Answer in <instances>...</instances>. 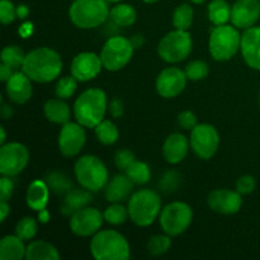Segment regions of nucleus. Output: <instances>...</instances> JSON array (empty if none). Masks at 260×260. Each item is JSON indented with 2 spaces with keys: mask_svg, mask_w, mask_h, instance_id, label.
Masks as SVG:
<instances>
[{
  "mask_svg": "<svg viewBox=\"0 0 260 260\" xmlns=\"http://www.w3.org/2000/svg\"><path fill=\"white\" fill-rule=\"evenodd\" d=\"M22 71L36 83H51L60 76L62 71V60L52 48L38 47L25 55Z\"/></svg>",
  "mask_w": 260,
  "mask_h": 260,
  "instance_id": "nucleus-1",
  "label": "nucleus"
},
{
  "mask_svg": "<svg viewBox=\"0 0 260 260\" xmlns=\"http://www.w3.org/2000/svg\"><path fill=\"white\" fill-rule=\"evenodd\" d=\"M107 112V95L102 89L84 90L74 103V116L78 123L86 128H95Z\"/></svg>",
  "mask_w": 260,
  "mask_h": 260,
  "instance_id": "nucleus-2",
  "label": "nucleus"
},
{
  "mask_svg": "<svg viewBox=\"0 0 260 260\" xmlns=\"http://www.w3.org/2000/svg\"><path fill=\"white\" fill-rule=\"evenodd\" d=\"M128 215L132 222L141 228L152 225L161 212L160 196L152 189H140L128 198Z\"/></svg>",
  "mask_w": 260,
  "mask_h": 260,
  "instance_id": "nucleus-3",
  "label": "nucleus"
},
{
  "mask_svg": "<svg viewBox=\"0 0 260 260\" xmlns=\"http://www.w3.org/2000/svg\"><path fill=\"white\" fill-rule=\"evenodd\" d=\"M90 253L96 260H127L131 255L128 241L114 230L98 231L90 241Z\"/></svg>",
  "mask_w": 260,
  "mask_h": 260,
  "instance_id": "nucleus-4",
  "label": "nucleus"
},
{
  "mask_svg": "<svg viewBox=\"0 0 260 260\" xmlns=\"http://www.w3.org/2000/svg\"><path fill=\"white\" fill-rule=\"evenodd\" d=\"M109 12L111 9L106 0H74L69 9V17L75 27L93 29L108 19Z\"/></svg>",
  "mask_w": 260,
  "mask_h": 260,
  "instance_id": "nucleus-5",
  "label": "nucleus"
},
{
  "mask_svg": "<svg viewBox=\"0 0 260 260\" xmlns=\"http://www.w3.org/2000/svg\"><path fill=\"white\" fill-rule=\"evenodd\" d=\"M79 184L90 192H99L108 183V170L99 157L84 155L79 157L74 167Z\"/></svg>",
  "mask_w": 260,
  "mask_h": 260,
  "instance_id": "nucleus-6",
  "label": "nucleus"
},
{
  "mask_svg": "<svg viewBox=\"0 0 260 260\" xmlns=\"http://www.w3.org/2000/svg\"><path fill=\"white\" fill-rule=\"evenodd\" d=\"M241 35L235 25H216L211 30L208 50L216 61H229L240 50Z\"/></svg>",
  "mask_w": 260,
  "mask_h": 260,
  "instance_id": "nucleus-7",
  "label": "nucleus"
},
{
  "mask_svg": "<svg viewBox=\"0 0 260 260\" xmlns=\"http://www.w3.org/2000/svg\"><path fill=\"white\" fill-rule=\"evenodd\" d=\"M192 37L188 30L175 29L165 35L157 45L160 58L168 63H177L185 60L192 52Z\"/></svg>",
  "mask_w": 260,
  "mask_h": 260,
  "instance_id": "nucleus-8",
  "label": "nucleus"
},
{
  "mask_svg": "<svg viewBox=\"0 0 260 260\" xmlns=\"http://www.w3.org/2000/svg\"><path fill=\"white\" fill-rule=\"evenodd\" d=\"M134 52L135 47L131 40L122 36H114L106 41L99 56L106 70L118 71L131 61Z\"/></svg>",
  "mask_w": 260,
  "mask_h": 260,
  "instance_id": "nucleus-9",
  "label": "nucleus"
},
{
  "mask_svg": "<svg viewBox=\"0 0 260 260\" xmlns=\"http://www.w3.org/2000/svg\"><path fill=\"white\" fill-rule=\"evenodd\" d=\"M193 221V210L184 202H172L165 206L159 216L162 231L169 236H179Z\"/></svg>",
  "mask_w": 260,
  "mask_h": 260,
  "instance_id": "nucleus-10",
  "label": "nucleus"
},
{
  "mask_svg": "<svg viewBox=\"0 0 260 260\" xmlns=\"http://www.w3.org/2000/svg\"><path fill=\"white\" fill-rule=\"evenodd\" d=\"M189 142L193 152L200 159L208 160L217 151L220 145V135L212 124H197L190 132Z\"/></svg>",
  "mask_w": 260,
  "mask_h": 260,
  "instance_id": "nucleus-11",
  "label": "nucleus"
},
{
  "mask_svg": "<svg viewBox=\"0 0 260 260\" xmlns=\"http://www.w3.org/2000/svg\"><path fill=\"white\" fill-rule=\"evenodd\" d=\"M29 161V151L19 142L2 145L0 149V173L5 177H15L24 170Z\"/></svg>",
  "mask_w": 260,
  "mask_h": 260,
  "instance_id": "nucleus-12",
  "label": "nucleus"
},
{
  "mask_svg": "<svg viewBox=\"0 0 260 260\" xmlns=\"http://www.w3.org/2000/svg\"><path fill=\"white\" fill-rule=\"evenodd\" d=\"M104 215H102L101 211L88 206L71 215L69 225L76 236L88 238V236H94L101 230Z\"/></svg>",
  "mask_w": 260,
  "mask_h": 260,
  "instance_id": "nucleus-13",
  "label": "nucleus"
},
{
  "mask_svg": "<svg viewBox=\"0 0 260 260\" xmlns=\"http://www.w3.org/2000/svg\"><path fill=\"white\" fill-rule=\"evenodd\" d=\"M86 141L84 126L78 122H68L62 124L58 134V150L65 157H74L83 150Z\"/></svg>",
  "mask_w": 260,
  "mask_h": 260,
  "instance_id": "nucleus-14",
  "label": "nucleus"
},
{
  "mask_svg": "<svg viewBox=\"0 0 260 260\" xmlns=\"http://www.w3.org/2000/svg\"><path fill=\"white\" fill-rule=\"evenodd\" d=\"M187 80L188 78L185 75V71L172 66V68H167L160 71L155 85H156L159 95H161L162 98L170 99L183 93L185 85H187Z\"/></svg>",
  "mask_w": 260,
  "mask_h": 260,
  "instance_id": "nucleus-15",
  "label": "nucleus"
},
{
  "mask_svg": "<svg viewBox=\"0 0 260 260\" xmlns=\"http://www.w3.org/2000/svg\"><path fill=\"white\" fill-rule=\"evenodd\" d=\"M103 62L94 52L78 53L71 61V75L78 81H90L101 74Z\"/></svg>",
  "mask_w": 260,
  "mask_h": 260,
  "instance_id": "nucleus-16",
  "label": "nucleus"
},
{
  "mask_svg": "<svg viewBox=\"0 0 260 260\" xmlns=\"http://www.w3.org/2000/svg\"><path fill=\"white\" fill-rule=\"evenodd\" d=\"M208 207L221 215H234L240 211L243 197L238 190L216 189L208 194Z\"/></svg>",
  "mask_w": 260,
  "mask_h": 260,
  "instance_id": "nucleus-17",
  "label": "nucleus"
},
{
  "mask_svg": "<svg viewBox=\"0 0 260 260\" xmlns=\"http://www.w3.org/2000/svg\"><path fill=\"white\" fill-rule=\"evenodd\" d=\"M260 18L259 0H236L231 7V23L238 29L253 27Z\"/></svg>",
  "mask_w": 260,
  "mask_h": 260,
  "instance_id": "nucleus-18",
  "label": "nucleus"
},
{
  "mask_svg": "<svg viewBox=\"0 0 260 260\" xmlns=\"http://www.w3.org/2000/svg\"><path fill=\"white\" fill-rule=\"evenodd\" d=\"M240 50L246 65L254 70H260V27L253 25L244 29Z\"/></svg>",
  "mask_w": 260,
  "mask_h": 260,
  "instance_id": "nucleus-19",
  "label": "nucleus"
},
{
  "mask_svg": "<svg viewBox=\"0 0 260 260\" xmlns=\"http://www.w3.org/2000/svg\"><path fill=\"white\" fill-rule=\"evenodd\" d=\"M24 71L13 73V75L5 81V91L13 103L24 104L30 99L33 93L32 83Z\"/></svg>",
  "mask_w": 260,
  "mask_h": 260,
  "instance_id": "nucleus-20",
  "label": "nucleus"
},
{
  "mask_svg": "<svg viewBox=\"0 0 260 260\" xmlns=\"http://www.w3.org/2000/svg\"><path fill=\"white\" fill-rule=\"evenodd\" d=\"M134 182L126 174H117L104 187V197L111 203H121L131 197Z\"/></svg>",
  "mask_w": 260,
  "mask_h": 260,
  "instance_id": "nucleus-21",
  "label": "nucleus"
},
{
  "mask_svg": "<svg viewBox=\"0 0 260 260\" xmlns=\"http://www.w3.org/2000/svg\"><path fill=\"white\" fill-rule=\"evenodd\" d=\"M187 137L182 134H172L167 137L162 145V155L169 164H179L185 159L189 149Z\"/></svg>",
  "mask_w": 260,
  "mask_h": 260,
  "instance_id": "nucleus-22",
  "label": "nucleus"
},
{
  "mask_svg": "<svg viewBox=\"0 0 260 260\" xmlns=\"http://www.w3.org/2000/svg\"><path fill=\"white\" fill-rule=\"evenodd\" d=\"M48 198H50V188L46 180L36 179L28 185L25 202L30 210L37 211V212L45 210L47 207Z\"/></svg>",
  "mask_w": 260,
  "mask_h": 260,
  "instance_id": "nucleus-23",
  "label": "nucleus"
},
{
  "mask_svg": "<svg viewBox=\"0 0 260 260\" xmlns=\"http://www.w3.org/2000/svg\"><path fill=\"white\" fill-rule=\"evenodd\" d=\"M91 201H93V196H91L90 190L85 189V188L84 189H71L68 194H65L60 211L63 216L70 217L76 211L88 207Z\"/></svg>",
  "mask_w": 260,
  "mask_h": 260,
  "instance_id": "nucleus-24",
  "label": "nucleus"
},
{
  "mask_svg": "<svg viewBox=\"0 0 260 260\" xmlns=\"http://www.w3.org/2000/svg\"><path fill=\"white\" fill-rule=\"evenodd\" d=\"M43 111H45L46 118L52 123L65 124L70 122V107L66 102H63V99H50L45 103Z\"/></svg>",
  "mask_w": 260,
  "mask_h": 260,
  "instance_id": "nucleus-25",
  "label": "nucleus"
},
{
  "mask_svg": "<svg viewBox=\"0 0 260 260\" xmlns=\"http://www.w3.org/2000/svg\"><path fill=\"white\" fill-rule=\"evenodd\" d=\"M27 248L23 240L17 235H7L0 240V259L20 260L25 258Z\"/></svg>",
  "mask_w": 260,
  "mask_h": 260,
  "instance_id": "nucleus-26",
  "label": "nucleus"
},
{
  "mask_svg": "<svg viewBox=\"0 0 260 260\" xmlns=\"http://www.w3.org/2000/svg\"><path fill=\"white\" fill-rule=\"evenodd\" d=\"M27 260H58L60 254L52 244L43 240L32 241L25 250Z\"/></svg>",
  "mask_w": 260,
  "mask_h": 260,
  "instance_id": "nucleus-27",
  "label": "nucleus"
},
{
  "mask_svg": "<svg viewBox=\"0 0 260 260\" xmlns=\"http://www.w3.org/2000/svg\"><path fill=\"white\" fill-rule=\"evenodd\" d=\"M109 18L118 27H129L136 22L137 13L129 4H117L109 12Z\"/></svg>",
  "mask_w": 260,
  "mask_h": 260,
  "instance_id": "nucleus-28",
  "label": "nucleus"
},
{
  "mask_svg": "<svg viewBox=\"0 0 260 260\" xmlns=\"http://www.w3.org/2000/svg\"><path fill=\"white\" fill-rule=\"evenodd\" d=\"M208 19L212 24L222 25L231 19V7L226 0H213L208 5Z\"/></svg>",
  "mask_w": 260,
  "mask_h": 260,
  "instance_id": "nucleus-29",
  "label": "nucleus"
},
{
  "mask_svg": "<svg viewBox=\"0 0 260 260\" xmlns=\"http://www.w3.org/2000/svg\"><path fill=\"white\" fill-rule=\"evenodd\" d=\"M46 183L51 192L57 196H65L73 189V182L62 172H51L46 175Z\"/></svg>",
  "mask_w": 260,
  "mask_h": 260,
  "instance_id": "nucleus-30",
  "label": "nucleus"
},
{
  "mask_svg": "<svg viewBox=\"0 0 260 260\" xmlns=\"http://www.w3.org/2000/svg\"><path fill=\"white\" fill-rule=\"evenodd\" d=\"M193 18H194V10L189 4H180L175 8L173 13V24L175 29L188 30L192 27Z\"/></svg>",
  "mask_w": 260,
  "mask_h": 260,
  "instance_id": "nucleus-31",
  "label": "nucleus"
},
{
  "mask_svg": "<svg viewBox=\"0 0 260 260\" xmlns=\"http://www.w3.org/2000/svg\"><path fill=\"white\" fill-rule=\"evenodd\" d=\"M124 174L134 182V184L137 185L146 184V183H149L150 179H151V172H150L149 165L144 161H137V160H135V161L127 168Z\"/></svg>",
  "mask_w": 260,
  "mask_h": 260,
  "instance_id": "nucleus-32",
  "label": "nucleus"
},
{
  "mask_svg": "<svg viewBox=\"0 0 260 260\" xmlns=\"http://www.w3.org/2000/svg\"><path fill=\"white\" fill-rule=\"evenodd\" d=\"M94 131H95V136L98 141L103 145L116 144L119 137V131L116 124L111 121H107V119H103L94 128Z\"/></svg>",
  "mask_w": 260,
  "mask_h": 260,
  "instance_id": "nucleus-33",
  "label": "nucleus"
},
{
  "mask_svg": "<svg viewBox=\"0 0 260 260\" xmlns=\"http://www.w3.org/2000/svg\"><path fill=\"white\" fill-rule=\"evenodd\" d=\"M24 58L25 55L23 52V50L15 45L7 46L2 51V62L10 66L12 69L22 68L23 62H24Z\"/></svg>",
  "mask_w": 260,
  "mask_h": 260,
  "instance_id": "nucleus-34",
  "label": "nucleus"
},
{
  "mask_svg": "<svg viewBox=\"0 0 260 260\" xmlns=\"http://www.w3.org/2000/svg\"><path fill=\"white\" fill-rule=\"evenodd\" d=\"M104 220L111 225H122L127 221L129 217L128 215V208L124 207L121 203H112L109 207L106 208L104 211Z\"/></svg>",
  "mask_w": 260,
  "mask_h": 260,
  "instance_id": "nucleus-35",
  "label": "nucleus"
},
{
  "mask_svg": "<svg viewBox=\"0 0 260 260\" xmlns=\"http://www.w3.org/2000/svg\"><path fill=\"white\" fill-rule=\"evenodd\" d=\"M172 236L168 234L165 235H154L147 241V251L152 256H160L162 254L168 253V250L172 246Z\"/></svg>",
  "mask_w": 260,
  "mask_h": 260,
  "instance_id": "nucleus-36",
  "label": "nucleus"
},
{
  "mask_svg": "<svg viewBox=\"0 0 260 260\" xmlns=\"http://www.w3.org/2000/svg\"><path fill=\"white\" fill-rule=\"evenodd\" d=\"M38 230L37 221L33 217H23L15 225V235L19 236L22 240H30L36 236Z\"/></svg>",
  "mask_w": 260,
  "mask_h": 260,
  "instance_id": "nucleus-37",
  "label": "nucleus"
},
{
  "mask_svg": "<svg viewBox=\"0 0 260 260\" xmlns=\"http://www.w3.org/2000/svg\"><path fill=\"white\" fill-rule=\"evenodd\" d=\"M185 75L189 80L198 81L203 80L208 76L210 74V66L205 62V61L201 60H193L185 66Z\"/></svg>",
  "mask_w": 260,
  "mask_h": 260,
  "instance_id": "nucleus-38",
  "label": "nucleus"
},
{
  "mask_svg": "<svg viewBox=\"0 0 260 260\" xmlns=\"http://www.w3.org/2000/svg\"><path fill=\"white\" fill-rule=\"evenodd\" d=\"M76 88H78V80L73 75L65 76V78H61L56 84L55 94L57 98L69 99L74 95Z\"/></svg>",
  "mask_w": 260,
  "mask_h": 260,
  "instance_id": "nucleus-39",
  "label": "nucleus"
},
{
  "mask_svg": "<svg viewBox=\"0 0 260 260\" xmlns=\"http://www.w3.org/2000/svg\"><path fill=\"white\" fill-rule=\"evenodd\" d=\"M17 18V8L10 0H0V20L4 25L13 23Z\"/></svg>",
  "mask_w": 260,
  "mask_h": 260,
  "instance_id": "nucleus-40",
  "label": "nucleus"
},
{
  "mask_svg": "<svg viewBox=\"0 0 260 260\" xmlns=\"http://www.w3.org/2000/svg\"><path fill=\"white\" fill-rule=\"evenodd\" d=\"M135 160L136 159H135L134 152L129 151V150L127 149L118 150V151L116 152V155H114V164H116V167L118 168L119 170H123V172H126L127 168H128Z\"/></svg>",
  "mask_w": 260,
  "mask_h": 260,
  "instance_id": "nucleus-41",
  "label": "nucleus"
},
{
  "mask_svg": "<svg viewBox=\"0 0 260 260\" xmlns=\"http://www.w3.org/2000/svg\"><path fill=\"white\" fill-rule=\"evenodd\" d=\"M180 183V177L177 172H168L160 179V188L164 192H174Z\"/></svg>",
  "mask_w": 260,
  "mask_h": 260,
  "instance_id": "nucleus-42",
  "label": "nucleus"
},
{
  "mask_svg": "<svg viewBox=\"0 0 260 260\" xmlns=\"http://www.w3.org/2000/svg\"><path fill=\"white\" fill-rule=\"evenodd\" d=\"M254 189H255V179L251 175H243L236 182V190L241 196L250 194Z\"/></svg>",
  "mask_w": 260,
  "mask_h": 260,
  "instance_id": "nucleus-43",
  "label": "nucleus"
},
{
  "mask_svg": "<svg viewBox=\"0 0 260 260\" xmlns=\"http://www.w3.org/2000/svg\"><path fill=\"white\" fill-rule=\"evenodd\" d=\"M12 177H5L3 175L0 179V200L8 202L14 192V183L10 179Z\"/></svg>",
  "mask_w": 260,
  "mask_h": 260,
  "instance_id": "nucleus-44",
  "label": "nucleus"
},
{
  "mask_svg": "<svg viewBox=\"0 0 260 260\" xmlns=\"http://www.w3.org/2000/svg\"><path fill=\"white\" fill-rule=\"evenodd\" d=\"M178 124L184 129H193L198 124L197 117L190 111L180 112L179 116H178Z\"/></svg>",
  "mask_w": 260,
  "mask_h": 260,
  "instance_id": "nucleus-45",
  "label": "nucleus"
},
{
  "mask_svg": "<svg viewBox=\"0 0 260 260\" xmlns=\"http://www.w3.org/2000/svg\"><path fill=\"white\" fill-rule=\"evenodd\" d=\"M109 113L114 118H119V117L123 114V103H122L121 99L114 98L113 101L109 103Z\"/></svg>",
  "mask_w": 260,
  "mask_h": 260,
  "instance_id": "nucleus-46",
  "label": "nucleus"
},
{
  "mask_svg": "<svg viewBox=\"0 0 260 260\" xmlns=\"http://www.w3.org/2000/svg\"><path fill=\"white\" fill-rule=\"evenodd\" d=\"M12 75H13V69L10 68V66L5 65V63L2 62V65H0V80L7 81Z\"/></svg>",
  "mask_w": 260,
  "mask_h": 260,
  "instance_id": "nucleus-47",
  "label": "nucleus"
},
{
  "mask_svg": "<svg viewBox=\"0 0 260 260\" xmlns=\"http://www.w3.org/2000/svg\"><path fill=\"white\" fill-rule=\"evenodd\" d=\"M32 32H33L32 23H24V24L19 28V35L22 36L23 38L29 37V36L32 35Z\"/></svg>",
  "mask_w": 260,
  "mask_h": 260,
  "instance_id": "nucleus-48",
  "label": "nucleus"
},
{
  "mask_svg": "<svg viewBox=\"0 0 260 260\" xmlns=\"http://www.w3.org/2000/svg\"><path fill=\"white\" fill-rule=\"evenodd\" d=\"M10 213V207L9 205H8L7 202H4V201H2V203H0V218H2V222H4L5 220H7L8 215Z\"/></svg>",
  "mask_w": 260,
  "mask_h": 260,
  "instance_id": "nucleus-49",
  "label": "nucleus"
},
{
  "mask_svg": "<svg viewBox=\"0 0 260 260\" xmlns=\"http://www.w3.org/2000/svg\"><path fill=\"white\" fill-rule=\"evenodd\" d=\"M131 42H132V45H134L135 48L142 47V45H144V43H145L144 36H141V35H135L134 37L131 38Z\"/></svg>",
  "mask_w": 260,
  "mask_h": 260,
  "instance_id": "nucleus-50",
  "label": "nucleus"
},
{
  "mask_svg": "<svg viewBox=\"0 0 260 260\" xmlns=\"http://www.w3.org/2000/svg\"><path fill=\"white\" fill-rule=\"evenodd\" d=\"M28 13H29V9L25 5H19L17 8V18H20V19H24V18L28 17Z\"/></svg>",
  "mask_w": 260,
  "mask_h": 260,
  "instance_id": "nucleus-51",
  "label": "nucleus"
},
{
  "mask_svg": "<svg viewBox=\"0 0 260 260\" xmlns=\"http://www.w3.org/2000/svg\"><path fill=\"white\" fill-rule=\"evenodd\" d=\"M38 220H40L41 223H47L48 220H50V212L47 210H42L38 212Z\"/></svg>",
  "mask_w": 260,
  "mask_h": 260,
  "instance_id": "nucleus-52",
  "label": "nucleus"
},
{
  "mask_svg": "<svg viewBox=\"0 0 260 260\" xmlns=\"http://www.w3.org/2000/svg\"><path fill=\"white\" fill-rule=\"evenodd\" d=\"M12 114H13V109L10 108L9 106H7V104H3V108H2L3 118H5V119L10 118V117H12Z\"/></svg>",
  "mask_w": 260,
  "mask_h": 260,
  "instance_id": "nucleus-53",
  "label": "nucleus"
},
{
  "mask_svg": "<svg viewBox=\"0 0 260 260\" xmlns=\"http://www.w3.org/2000/svg\"><path fill=\"white\" fill-rule=\"evenodd\" d=\"M0 131H2V139H0V144L4 145L5 144V140H7V134H5L4 127H0Z\"/></svg>",
  "mask_w": 260,
  "mask_h": 260,
  "instance_id": "nucleus-54",
  "label": "nucleus"
},
{
  "mask_svg": "<svg viewBox=\"0 0 260 260\" xmlns=\"http://www.w3.org/2000/svg\"><path fill=\"white\" fill-rule=\"evenodd\" d=\"M144 3H147V4H154V3L160 2V0H142Z\"/></svg>",
  "mask_w": 260,
  "mask_h": 260,
  "instance_id": "nucleus-55",
  "label": "nucleus"
},
{
  "mask_svg": "<svg viewBox=\"0 0 260 260\" xmlns=\"http://www.w3.org/2000/svg\"><path fill=\"white\" fill-rule=\"evenodd\" d=\"M190 2H192L193 4H202V3H205L206 0H190Z\"/></svg>",
  "mask_w": 260,
  "mask_h": 260,
  "instance_id": "nucleus-56",
  "label": "nucleus"
},
{
  "mask_svg": "<svg viewBox=\"0 0 260 260\" xmlns=\"http://www.w3.org/2000/svg\"><path fill=\"white\" fill-rule=\"evenodd\" d=\"M107 3H119V2H122V0H106Z\"/></svg>",
  "mask_w": 260,
  "mask_h": 260,
  "instance_id": "nucleus-57",
  "label": "nucleus"
},
{
  "mask_svg": "<svg viewBox=\"0 0 260 260\" xmlns=\"http://www.w3.org/2000/svg\"><path fill=\"white\" fill-rule=\"evenodd\" d=\"M259 104H260V93H259Z\"/></svg>",
  "mask_w": 260,
  "mask_h": 260,
  "instance_id": "nucleus-58",
  "label": "nucleus"
},
{
  "mask_svg": "<svg viewBox=\"0 0 260 260\" xmlns=\"http://www.w3.org/2000/svg\"><path fill=\"white\" fill-rule=\"evenodd\" d=\"M259 2H260V0H259Z\"/></svg>",
  "mask_w": 260,
  "mask_h": 260,
  "instance_id": "nucleus-59",
  "label": "nucleus"
}]
</instances>
